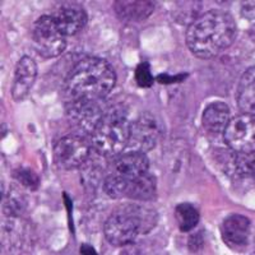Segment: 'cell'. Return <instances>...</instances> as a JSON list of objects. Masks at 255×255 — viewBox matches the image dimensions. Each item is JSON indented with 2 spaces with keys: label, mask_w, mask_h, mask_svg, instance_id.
I'll list each match as a JSON object with an SVG mask.
<instances>
[{
  "label": "cell",
  "mask_w": 255,
  "mask_h": 255,
  "mask_svg": "<svg viewBox=\"0 0 255 255\" xmlns=\"http://www.w3.org/2000/svg\"><path fill=\"white\" fill-rule=\"evenodd\" d=\"M238 27L229 12L212 9L203 13L186 31V45L195 56L211 59L229 49L236 38Z\"/></svg>",
  "instance_id": "6da1fadb"
},
{
  "label": "cell",
  "mask_w": 255,
  "mask_h": 255,
  "mask_svg": "<svg viewBox=\"0 0 255 255\" xmlns=\"http://www.w3.org/2000/svg\"><path fill=\"white\" fill-rule=\"evenodd\" d=\"M115 83V69L108 60L87 56L70 69L61 90L67 102L102 100L114 90Z\"/></svg>",
  "instance_id": "7a4b0ae2"
},
{
  "label": "cell",
  "mask_w": 255,
  "mask_h": 255,
  "mask_svg": "<svg viewBox=\"0 0 255 255\" xmlns=\"http://www.w3.org/2000/svg\"><path fill=\"white\" fill-rule=\"evenodd\" d=\"M157 213L139 204L128 203L118 207L105 221L104 234L115 248L130 245L138 235L151 231L157 223Z\"/></svg>",
  "instance_id": "3957f363"
},
{
  "label": "cell",
  "mask_w": 255,
  "mask_h": 255,
  "mask_svg": "<svg viewBox=\"0 0 255 255\" xmlns=\"http://www.w3.org/2000/svg\"><path fill=\"white\" fill-rule=\"evenodd\" d=\"M131 133V122L122 106L109 108L92 135V145L99 154L113 158L122 154L129 145Z\"/></svg>",
  "instance_id": "277c9868"
},
{
  "label": "cell",
  "mask_w": 255,
  "mask_h": 255,
  "mask_svg": "<svg viewBox=\"0 0 255 255\" xmlns=\"http://www.w3.org/2000/svg\"><path fill=\"white\" fill-rule=\"evenodd\" d=\"M149 172V161L143 152L128 151L119 154L111 166V171L104 180L105 193L113 199L127 195L134 180Z\"/></svg>",
  "instance_id": "5b68a950"
},
{
  "label": "cell",
  "mask_w": 255,
  "mask_h": 255,
  "mask_svg": "<svg viewBox=\"0 0 255 255\" xmlns=\"http://www.w3.org/2000/svg\"><path fill=\"white\" fill-rule=\"evenodd\" d=\"M32 44L42 58H56L67 47V36L59 29L50 13L42 14L33 24Z\"/></svg>",
  "instance_id": "8992f818"
},
{
  "label": "cell",
  "mask_w": 255,
  "mask_h": 255,
  "mask_svg": "<svg viewBox=\"0 0 255 255\" xmlns=\"http://www.w3.org/2000/svg\"><path fill=\"white\" fill-rule=\"evenodd\" d=\"M91 145L86 136L81 134L65 135L54 147L55 163L63 170H74L87 162Z\"/></svg>",
  "instance_id": "52a82bcc"
},
{
  "label": "cell",
  "mask_w": 255,
  "mask_h": 255,
  "mask_svg": "<svg viewBox=\"0 0 255 255\" xmlns=\"http://www.w3.org/2000/svg\"><path fill=\"white\" fill-rule=\"evenodd\" d=\"M254 115L240 114L230 119L223 129V140L234 152L249 153L255 147Z\"/></svg>",
  "instance_id": "ba28073f"
},
{
  "label": "cell",
  "mask_w": 255,
  "mask_h": 255,
  "mask_svg": "<svg viewBox=\"0 0 255 255\" xmlns=\"http://www.w3.org/2000/svg\"><path fill=\"white\" fill-rule=\"evenodd\" d=\"M102 100H79L68 102L67 115L73 127L81 133H93L108 109L102 108Z\"/></svg>",
  "instance_id": "9c48e42d"
},
{
  "label": "cell",
  "mask_w": 255,
  "mask_h": 255,
  "mask_svg": "<svg viewBox=\"0 0 255 255\" xmlns=\"http://www.w3.org/2000/svg\"><path fill=\"white\" fill-rule=\"evenodd\" d=\"M159 134H161V128L156 116L151 113L140 114L133 123H131V133H130V147L129 151L138 152H149L156 147L158 142Z\"/></svg>",
  "instance_id": "30bf717a"
},
{
  "label": "cell",
  "mask_w": 255,
  "mask_h": 255,
  "mask_svg": "<svg viewBox=\"0 0 255 255\" xmlns=\"http://www.w3.org/2000/svg\"><path fill=\"white\" fill-rule=\"evenodd\" d=\"M50 15L52 17L56 26L59 27L64 35L69 36L77 35L78 32L86 27L88 20L87 12L84 10L81 4L77 3H63L56 6Z\"/></svg>",
  "instance_id": "8fae6325"
},
{
  "label": "cell",
  "mask_w": 255,
  "mask_h": 255,
  "mask_svg": "<svg viewBox=\"0 0 255 255\" xmlns=\"http://www.w3.org/2000/svg\"><path fill=\"white\" fill-rule=\"evenodd\" d=\"M223 241L231 248H243L249 244L252 236V221L247 216L234 213L223 220L221 226Z\"/></svg>",
  "instance_id": "7c38bea8"
},
{
  "label": "cell",
  "mask_w": 255,
  "mask_h": 255,
  "mask_svg": "<svg viewBox=\"0 0 255 255\" xmlns=\"http://www.w3.org/2000/svg\"><path fill=\"white\" fill-rule=\"evenodd\" d=\"M37 64L31 56H22L14 69L10 93L14 101H22L31 92L37 79Z\"/></svg>",
  "instance_id": "4fadbf2b"
},
{
  "label": "cell",
  "mask_w": 255,
  "mask_h": 255,
  "mask_svg": "<svg viewBox=\"0 0 255 255\" xmlns=\"http://www.w3.org/2000/svg\"><path fill=\"white\" fill-rule=\"evenodd\" d=\"M154 9L153 1L138 0V1H115L114 10L120 19L125 22H142L149 18Z\"/></svg>",
  "instance_id": "5bb4252c"
},
{
  "label": "cell",
  "mask_w": 255,
  "mask_h": 255,
  "mask_svg": "<svg viewBox=\"0 0 255 255\" xmlns=\"http://www.w3.org/2000/svg\"><path fill=\"white\" fill-rule=\"evenodd\" d=\"M231 118L229 105L221 101H215L209 104L203 111L202 123L203 127L212 133H220L223 131L227 123Z\"/></svg>",
  "instance_id": "9a60e30c"
},
{
  "label": "cell",
  "mask_w": 255,
  "mask_h": 255,
  "mask_svg": "<svg viewBox=\"0 0 255 255\" xmlns=\"http://www.w3.org/2000/svg\"><path fill=\"white\" fill-rule=\"evenodd\" d=\"M254 67H250L244 73L239 83L238 91V105L243 114L254 115L255 105V78Z\"/></svg>",
  "instance_id": "2e32d148"
},
{
  "label": "cell",
  "mask_w": 255,
  "mask_h": 255,
  "mask_svg": "<svg viewBox=\"0 0 255 255\" xmlns=\"http://www.w3.org/2000/svg\"><path fill=\"white\" fill-rule=\"evenodd\" d=\"M157 194V181L156 177L149 172L142 175L134 180L130 186L128 188L127 198L136 200H151L156 198Z\"/></svg>",
  "instance_id": "e0dca14e"
},
{
  "label": "cell",
  "mask_w": 255,
  "mask_h": 255,
  "mask_svg": "<svg viewBox=\"0 0 255 255\" xmlns=\"http://www.w3.org/2000/svg\"><path fill=\"white\" fill-rule=\"evenodd\" d=\"M175 218L181 232H189L199 223V211L191 203H180L175 208Z\"/></svg>",
  "instance_id": "ac0fdd59"
},
{
  "label": "cell",
  "mask_w": 255,
  "mask_h": 255,
  "mask_svg": "<svg viewBox=\"0 0 255 255\" xmlns=\"http://www.w3.org/2000/svg\"><path fill=\"white\" fill-rule=\"evenodd\" d=\"M24 208H26V203H24L23 195L18 190H10L4 204V213L6 216L17 217L23 213Z\"/></svg>",
  "instance_id": "d6986e66"
},
{
  "label": "cell",
  "mask_w": 255,
  "mask_h": 255,
  "mask_svg": "<svg viewBox=\"0 0 255 255\" xmlns=\"http://www.w3.org/2000/svg\"><path fill=\"white\" fill-rule=\"evenodd\" d=\"M13 176L19 181L24 188H28L31 190H36L38 186V176L32 168L29 167H18L13 171Z\"/></svg>",
  "instance_id": "ffe728a7"
},
{
  "label": "cell",
  "mask_w": 255,
  "mask_h": 255,
  "mask_svg": "<svg viewBox=\"0 0 255 255\" xmlns=\"http://www.w3.org/2000/svg\"><path fill=\"white\" fill-rule=\"evenodd\" d=\"M134 78H135V83L138 84V87L140 88H151L153 86L154 77L151 72V65L147 61L138 64V67L135 68V73H134Z\"/></svg>",
  "instance_id": "44dd1931"
},
{
  "label": "cell",
  "mask_w": 255,
  "mask_h": 255,
  "mask_svg": "<svg viewBox=\"0 0 255 255\" xmlns=\"http://www.w3.org/2000/svg\"><path fill=\"white\" fill-rule=\"evenodd\" d=\"M235 167L240 175L254 176V152L249 153H238L235 152Z\"/></svg>",
  "instance_id": "7402d4cb"
},
{
  "label": "cell",
  "mask_w": 255,
  "mask_h": 255,
  "mask_svg": "<svg viewBox=\"0 0 255 255\" xmlns=\"http://www.w3.org/2000/svg\"><path fill=\"white\" fill-rule=\"evenodd\" d=\"M188 77V74H179V76H168V74H159L157 77V82L162 84H168V83H176V82L183 81Z\"/></svg>",
  "instance_id": "603a6c76"
},
{
  "label": "cell",
  "mask_w": 255,
  "mask_h": 255,
  "mask_svg": "<svg viewBox=\"0 0 255 255\" xmlns=\"http://www.w3.org/2000/svg\"><path fill=\"white\" fill-rule=\"evenodd\" d=\"M81 254H97V252L95 250V248L91 247V245H88V244H83L81 247Z\"/></svg>",
  "instance_id": "cb8c5ba5"
}]
</instances>
